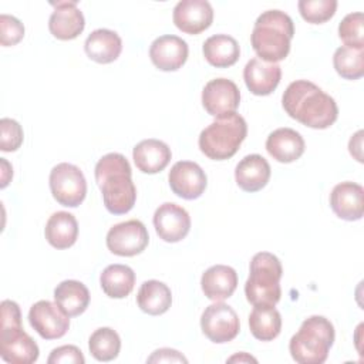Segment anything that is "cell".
I'll use <instances>...</instances> for the list:
<instances>
[{"label": "cell", "instance_id": "obj_1", "mask_svg": "<svg viewBox=\"0 0 364 364\" xmlns=\"http://www.w3.org/2000/svg\"><path fill=\"white\" fill-rule=\"evenodd\" d=\"M282 105L289 117L314 129L328 128L338 117L334 98L307 80L290 82L283 92Z\"/></svg>", "mask_w": 364, "mask_h": 364}, {"label": "cell", "instance_id": "obj_2", "mask_svg": "<svg viewBox=\"0 0 364 364\" xmlns=\"http://www.w3.org/2000/svg\"><path fill=\"white\" fill-rule=\"evenodd\" d=\"M94 173L104 205L109 213L122 215L134 208L136 188L131 178V165L122 154L109 152L100 158Z\"/></svg>", "mask_w": 364, "mask_h": 364}, {"label": "cell", "instance_id": "obj_3", "mask_svg": "<svg viewBox=\"0 0 364 364\" xmlns=\"http://www.w3.org/2000/svg\"><path fill=\"white\" fill-rule=\"evenodd\" d=\"M293 36L294 24L289 14L282 10H266L255 21L250 41L260 60L279 63L287 57Z\"/></svg>", "mask_w": 364, "mask_h": 364}, {"label": "cell", "instance_id": "obj_4", "mask_svg": "<svg viewBox=\"0 0 364 364\" xmlns=\"http://www.w3.org/2000/svg\"><path fill=\"white\" fill-rule=\"evenodd\" d=\"M334 326L324 316H310L290 338L289 351L299 364H321L334 343Z\"/></svg>", "mask_w": 364, "mask_h": 364}, {"label": "cell", "instance_id": "obj_5", "mask_svg": "<svg viewBox=\"0 0 364 364\" xmlns=\"http://www.w3.org/2000/svg\"><path fill=\"white\" fill-rule=\"evenodd\" d=\"M37 343L21 326V311L16 301H1L0 355L10 364H31L38 358Z\"/></svg>", "mask_w": 364, "mask_h": 364}, {"label": "cell", "instance_id": "obj_6", "mask_svg": "<svg viewBox=\"0 0 364 364\" xmlns=\"http://www.w3.org/2000/svg\"><path fill=\"white\" fill-rule=\"evenodd\" d=\"M247 135V125L242 115L232 112L216 118L199 135L200 151L213 161L232 158Z\"/></svg>", "mask_w": 364, "mask_h": 364}, {"label": "cell", "instance_id": "obj_7", "mask_svg": "<svg viewBox=\"0 0 364 364\" xmlns=\"http://www.w3.org/2000/svg\"><path fill=\"white\" fill-rule=\"evenodd\" d=\"M282 263L273 253L259 252L252 257L245 294L253 306H276L282 296Z\"/></svg>", "mask_w": 364, "mask_h": 364}, {"label": "cell", "instance_id": "obj_8", "mask_svg": "<svg viewBox=\"0 0 364 364\" xmlns=\"http://www.w3.org/2000/svg\"><path fill=\"white\" fill-rule=\"evenodd\" d=\"M53 198L63 206L77 208L87 195V181L82 171L68 162L57 164L50 172Z\"/></svg>", "mask_w": 364, "mask_h": 364}, {"label": "cell", "instance_id": "obj_9", "mask_svg": "<svg viewBox=\"0 0 364 364\" xmlns=\"http://www.w3.org/2000/svg\"><path fill=\"white\" fill-rule=\"evenodd\" d=\"M200 328L210 341L223 344L232 341L239 334L240 321L236 311L229 304L215 301L203 310Z\"/></svg>", "mask_w": 364, "mask_h": 364}, {"label": "cell", "instance_id": "obj_10", "mask_svg": "<svg viewBox=\"0 0 364 364\" xmlns=\"http://www.w3.org/2000/svg\"><path fill=\"white\" fill-rule=\"evenodd\" d=\"M148 242V230L138 219L117 223L107 233V247L117 256L139 255L145 250Z\"/></svg>", "mask_w": 364, "mask_h": 364}, {"label": "cell", "instance_id": "obj_11", "mask_svg": "<svg viewBox=\"0 0 364 364\" xmlns=\"http://www.w3.org/2000/svg\"><path fill=\"white\" fill-rule=\"evenodd\" d=\"M28 321L44 340L61 338L70 327V317L50 300L34 303L28 311Z\"/></svg>", "mask_w": 364, "mask_h": 364}, {"label": "cell", "instance_id": "obj_12", "mask_svg": "<svg viewBox=\"0 0 364 364\" xmlns=\"http://www.w3.org/2000/svg\"><path fill=\"white\" fill-rule=\"evenodd\" d=\"M239 102L240 91L232 80L215 78L203 87L202 105L212 117L220 118L235 112Z\"/></svg>", "mask_w": 364, "mask_h": 364}, {"label": "cell", "instance_id": "obj_13", "mask_svg": "<svg viewBox=\"0 0 364 364\" xmlns=\"http://www.w3.org/2000/svg\"><path fill=\"white\" fill-rule=\"evenodd\" d=\"M168 181L172 192L186 200L199 198L208 185L205 171L192 161L176 162L169 171Z\"/></svg>", "mask_w": 364, "mask_h": 364}, {"label": "cell", "instance_id": "obj_14", "mask_svg": "<svg viewBox=\"0 0 364 364\" xmlns=\"http://www.w3.org/2000/svg\"><path fill=\"white\" fill-rule=\"evenodd\" d=\"M154 226L164 242L176 243L189 233L191 216L185 208L173 202H165L154 213Z\"/></svg>", "mask_w": 364, "mask_h": 364}, {"label": "cell", "instance_id": "obj_15", "mask_svg": "<svg viewBox=\"0 0 364 364\" xmlns=\"http://www.w3.org/2000/svg\"><path fill=\"white\" fill-rule=\"evenodd\" d=\"M54 11L48 18V30L58 40H73L78 37L85 26L84 14L77 7V0L51 1Z\"/></svg>", "mask_w": 364, "mask_h": 364}, {"label": "cell", "instance_id": "obj_16", "mask_svg": "<svg viewBox=\"0 0 364 364\" xmlns=\"http://www.w3.org/2000/svg\"><path fill=\"white\" fill-rule=\"evenodd\" d=\"M173 24L186 34L205 31L213 20V9L208 0H181L173 7Z\"/></svg>", "mask_w": 364, "mask_h": 364}, {"label": "cell", "instance_id": "obj_17", "mask_svg": "<svg viewBox=\"0 0 364 364\" xmlns=\"http://www.w3.org/2000/svg\"><path fill=\"white\" fill-rule=\"evenodd\" d=\"M188 44L178 36L165 34L155 38L149 47L154 65L162 71H176L188 60Z\"/></svg>", "mask_w": 364, "mask_h": 364}, {"label": "cell", "instance_id": "obj_18", "mask_svg": "<svg viewBox=\"0 0 364 364\" xmlns=\"http://www.w3.org/2000/svg\"><path fill=\"white\" fill-rule=\"evenodd\" d=\"M330 206L333 212L344 220L353 222L363 218L364 189L355 182H340L330 193Z\"/></svg>", "mask_w": 364, "mask_h": 364}, {"label": "cell", "instance_id": "obj_19", "mask_svg": "<svg viewBox=\"0 0 364 364\" xmlns=\"http://www.w3.org/2000/svg\"><path fill=\"white\" fill-rule=\"evenodd\" d=\"M282 68L277 63L252 58L243 68V80L247 90L255 95H269L279 85Z\"/></svg>", "mask_w": 364, "mask_h": 364}, {"label": "cell", "instance_id": "obj_20", "mask_svg": "<svg viewBox=\"0 0 364 364\" xmlns=\"http://www.w3.org/2000/svg\"><path fill=\"white\" fill-rule=\"evenodd\" d=\"M270 165L259 154L246 155L235 168L237 186L245 192H257L264 188L270 179Z\"/></svg>", "mask_w": 364, "mask_h": 364}, {"label": "cell", "instance_id": "obj_21", "mask_svg": "<svg viewBox=\"0 0 364 364\" xmlns=\"http://www.w3.org/2000/svg\"><path fill=\"white\" fill-rule=\"evenodd\" d=\"M203 294L213 301L229 299L237 287V273L226 264H215L205 270L200 279Z\"/></svg>", "mask_w": 364, "mask_h": 364}, {"label": "cell", "instance_id": "obj_22", "mask_svg": "<svg viewBox=\"0 0 364 364\" xmlns=\"http://www.w3.org/2000/svg\"><path fill=\"white\" fill-rule=\"evenodd\" d=\"M303 136L291 128H277L266 139L269 155L282 164H290L299 159L304 152Z\"/></svg>", "mask_w": 364, "mask_h": 364}, {"label": "cell", "instance_id": "obj_23", "mask_svg": "<svg viewBox=\"0 0 364 364\" xmlns=\"http://www.w3.org/2000/svg\"><path fill=\"white\" fill-rule=\"evenodd\" d=\"M132 158L141 172L158 173L166 168L172 158V152L164 141L148 138L134 146Z\"/></svg>", "mask_w": 364, "mask_h": 364}, {"label": "cell", "instance_id": "obj_24", "mask_svg": "<svg viewBox=\"0 0 364 364\" xmlns=\"http://www.w3.org/2000/svg\"><path fill=\"white\" fill-rule=\"evenodd\" d=\"M84 50L92 61L108 64L119 57L122 41L118 33L108 28H97L87 37Z\"/></svg>", "mask_w": 364, "mask_h": 364}, {"label": "cell", "instance_id": "obj_25", "mask_svg": "<svg viewBox=\"0 0 364 364\" xmlns=\"http://www.w3.org/2000/svg\"><path fill=\"white\" fill-rule=\"evenodd\" d=\"M47 242L55 249L71 247L78 237V223L73 213L60 210L53 213L44 229Z\"/></svg>", "mask_w": 364, "mask_h": 364}, {"label": "cell", "instance_id": "obj_26", "mask_svg": "<svg viewBox=\"0 0 364 364\" xmlns=\"http://www.w3.org/2000/svg\"><path fill=\"white\" fill-rule=\"evenodd\" d=\"M202 50L206 61L216 68L230 67L240 57V47L237 41L228 34H215L208 37Z\"/></svg>", "mask_w": 364, "mask_h": 364}, {"label": "cell", "instance_id": "obj_27", "mask_svg": "<svg viewBox=\"0 0 364 364\" xmlns=\"http://www.w3.org/2000/svg\"><path fill=\"white\" fill-rule=\"evenodd\" d=\"M54 300L68 317H75L87 310L90 291L78 280H64L54 289Z\"/></svg>", "mask_w": 364, "mask_h": 364}, {"label": "cell", "instance_id": "obj_28", "mask_svg": "<svg viewBox=\"0 0 364 364\" xmlns=\"http://www.w3.org/2000/svg\"><path fill=\"white\" fill-rule=\"evenodd\" d=\"M138 307L151 316H159L169 310L172 304L171 289L159 280H146L136 294Z\"/></svg>", "mask_w": 364, "mask_h": 364}, {"label": "cell", "instance_id": "obj_29", "mask_svg": "<svg viewBox=\"0 0 364 364\" xmlns=\"http://www.w3.org/2000/svg\"><path fill=\"white\" fill-rule=\"evenodd\" d=\"M100 284L102 291L111 299H124L127 297L135 284V273L127 264H109L107 266L101 276Z\"/></svg>", "mask_w": 364, "mask_h": 364}, {"label": "cell", "instance_id": "obj_30", "mask_svg": "<svg viewBox=\"0 0 364 364\" xmlns=\"http://www.w3.org/2000/svg\"><path fill=\"white\" fill-rule=\"evenodd\" d=\"M249 328L260 341L274 340L282 330V316L274 306H255L249 316Z\"/></svg>", "mask_w": 364, "mask_h": 364}, {"label": "cell", "instance_id": "obj_31", "mask_svg": "<svg viewBox=\"0 0 364 364\" xmlns=\"http://www.w3.org/2000/svg\"><path fill=\"white\" fill-rule=\"evenodd\" d=\"M333 65L346 80H358L364 75V48L341 46L334 51Z\"/></svg>", "mask_w": 364, "mask_h": 364}, {"label": "cell", "instance_id": "obj_32", "mask_svg": "<svg viewBox=\"0 0 364 364\" xmlns=\"http://www.w3.org/2000/svg\"><path fill=\"white\" fill-rule=\"evenodd\" d=\"M88 348L95 360L111 361L119 354L121 338L111 327H100L90 336Z\"/></svg>", "mask_w": 364, "mask_h": 364}, {"label": "cell", "instance_id": "obj_33", "mask_svg": "<svg viewBox=\"0 0 364 364\" xmlns=\"http://www.w3.org/2000/svg\"><path fill=\"white\" fill-rule=\"evenodd\" d=\"M338 37L347 47L364 48V16L361 11L348 13L340 21Z\"/></svg>", "mask_w": 364, "mask_h": 364}, {"label": "cell", "instance_id": "obj_34", "mask_svg": "<svg viewBox=\"0 0 364 364\" xmlns=\"http://www.w3.org/2000/svg\"><path fill=\"white\" fill-rule=\"evenodd\" d=\"M301 17L311 24H321L330 20L337 9L336 0H300L297 3Z\"/></svg>", "mask_w": 364, "mask_h": 364}, {"label": "cell", "instance_id": "obj_35", "mask_svg": "<svg viewBox=\"0 0 364 364\" xmlns=\"http://www.w3.org/2000/svg\"><path fill=\"white\" fill-rule=\"evenodd\" d=\"M0 149L4 152H13L20 148L23 144V128L21 125L11 118H1L0 119Z\"/></svg>", "mask_w": 364, "mask_h": 364}, {"label": "cell", "instance_id": "obj_36", "mask_svg": "<svg viewBox=\"0 0 364 364\" xmlns=\"http://www.w3.org/2000/svg\"><path fill=\"white\" fill-rule=\"evenodd\" d=\"M24 37V26L14 16H0V43L3 47L14 46Z\"/></svg>", "mask_w": 364, "mask_h": 364}, {"label": "cell", "instance_id": "obj_37", "mask_svg": "<svg viewBox=\"0 0 364 364\" xmlns=\"http://www.w3.org/2000/svg\"><path fill=\"white\" fill-rule=\"evenodd\" d=\"M48 364H84L85 358L81 353V350L75 346H61L54 348L48 358H47Z\"/></svg>", "mask_w": 364, "mask_h": 364}, {"label": "cell", "instance_id": "obj_38", "mask_svg": "<svg viewBox=\"0 0 364 364\" xmlns=\"http://www.w3.org/2000/svg\"><path fill=\"white\" fill-rule=\"evenodd\" d=\"M146 363H188V360L173 348H159L148 357Z\"/></svg>", "mask_w": 364, "mask_h": 364}, {"label": "cell", "instance_id": "obj_39", "mask_svg": "<svg viewBox=\"0 0 364 364\" xmlns=\"http://www.w3.org/2000/svg\"><path fill=\"white\" fill-rule=\"evenodd\" d=\"M348 151L350 154L358 161V162H363V131H357L348 141Z\"/></svg>", "mask_w": 364, "mask_h": 364}, {"label": "cell", "instance_id": "obj_40", "mask_svg": "<svg viewBox=\"0 0 364 364\" xmlns=\"http://www.w3.org/2000/svg\"><path fill=\"white\" fill-rule=\"evenodd\" d=\"M0 162H1V183H0V186H1V188H6L7 183H9V181H10L11 176H13V168H11V165L6 161V158H0Z\"/></svg>", "mask_w": 364, "mask_h": 364}, {"label": "cell", "instance_id": "obj_41", "mask_svg": "<svg viewBox=\"0 0 364 364\" xmlns=\"http://www.w3.org/2000/svg\"><path fill=\"white\" fill-rule=\"evenodd\" d=\"M257 363V360L252 355H249L247 353H239L232 355L230 358H228V363Z\"/></svg>", "mask_w": 364, "mask_h": 364}]
</instances>
